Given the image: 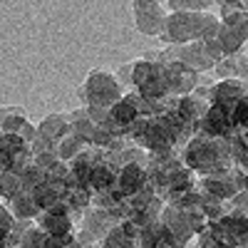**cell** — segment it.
<instances>
[{"instance_id": "obj_1", "label": "cell", "mask_w": 248, "mask_h": 248, "mask_svg": "<svg viewBox=\"0 0 248 248\" xmlns=\"http://www.w3.org/2000/svg\"><path fill=\"white\" fill-rule=\"evenodd\" d=\"M181 161L199 176L231 171L233 169L231 139H211V137H203V134H194L186 141Z\"/></svg>"}, {"instance_id": "obj_2", "label": "cell", "mask_w": 248, "mask_h": 248, "mask_svg": "<svg viewBox=\"0 0 248 248\" xmlns=\"http://www.w3.org/2000/svg\"><path fill=\"white\" fill-rule=\"evenodd\" d=\"M77 97L85 107H102V109H112L117 102L124 97V90L117 82L112 72L105 70H92L85 82L77 87Z\"/></svg>"}, {"instance_id": "obj_3", "label": "cell", "mask_w": 248, "mask_h": 248, "mask_svg": "<svg viewBox=\"0 0 248 248\" xmlns=\"http://www.w3.org/2000/svg\"><path fill=\"white\" fill-rule=\"evenodd\" d=\"M134 92L147 102H164L169 94L167 82H164V65L156 60L141 57L134 60V75H132Z\"/></svg>"}, {"instance_id": "obj_4", "label": "cell", "mask_w": 248, "mask_h": 248, "mask_svg": "<svg viewBox=\"0 0 248 248\" xmlns=\"http://www.w3.org/2000/svg\"><path fill=\"white\" fill-rule=\"evenodd\" d=\"M201 25H203V13H169L167 20H164V30L159 37L164 45L196 43L201 37Z\"/></svg>"}, {"instance_id": "obj_5", "label": "cell", "mask_w": 248, "mask_h": 248, "mask_svg": "<svg viewBox=\"0 0 248 248\" xmlns=\"http://www.w3.org/2000/svg\"><path fill=\"white\" fill-rule=\"evenodd\" d=\"M132 10H134V25L141 35H147V37L161 35L164 20L169 15L164 10V3H156V0H134Z\"/></svg>"}, {"instance_id": "obj_6", "label": "cell", "mask_w": 248, "mask_h": 248, "mask_svg": "<svg viewBox=\"0 0 248 248\" xmlns=\"http://www.w3.org/2000/svg\"><path fill=\"white\" fill-rule=\"evenodd\" d=\"M199 72L184 67L181 62H164V82H167L169 94L176 97H186L194 94V90L199 87Z\"/></svg>"}, {"instance_id": "obj_7", "label": "cell", "mask_w": 248, "mask_h": 248, "mask_svg": "<svg viewBox=\"0 0 248 248\" xmlns=\"http://www.w3.org/2000/svg\"><path fill=\"white\" fill-rule=\"evenodd\" d=\"M243 97H248V85L238 79H218L216 85L209 87V105L223 112H231L233 105Z\"/></svg>"}, {"instance_id": "obj_8", "label": "cell", "mask_w": 248, "mask_h": 248, "mask_svg": "<svg viewBox=\"0 0 248 248\" xmlns=\"http://www.w3.org/2000/svg\"><path fill=\"white\" fill-rule=\"evenodd\" d=\"M109 117H112V122H117L119 127L127 132L134 122H139V119L144 117V99H141L137 92L124 94L117 105L109 109Z\"/></svg>"}, {"instance_id": "obj_9", "label": "cell", "mask_w": 248, "mask_h": 248, "mask_svg": "<svg viewBox=\"0 0 248 248\" xmlns=\"http://www.w3.org/2000/svg\"><path fill=\"white\" fill-rule=\"evenodd\" d=\"M196 129H199V134L211 137V139H231V134H233L229 112H223V109H218L214 105H209V109H206V114L199 122Z\"/></svg>"}, {"instance_id": "obj_10", "label": "cell", "mask_w": 248, "mask_h": 248, "mask_svg": "<svg viewBox=\"0 0 248 248\" xmlns=\"http://www.w3.org/2000/svg\"><path fill=\"white\" fill-rule=\"evenodd\" d=\"M35 221H37V226L47 236H67V233H75V218L70 216L67 206H57V209H52V211H40V216Z\"/></svg>"}, {"instance_id": "obj_11", "label": "cell", "mask_w": 248, "mask_h": 248, "mask_svg": "<svg viewBox=\"0 0 248 248\" xmlns=\"http://www.w3.org/2000/svg\"><path fill=\"white\" fill-rule=\"evenodd\" d=\"M147 184H149L147 181V164L129 161V164H124V167H119V171H117V189L124 194V199L137 194Z\"/></svg>"}, {"instance_id": "obj_12", "label": "cell", "mask_w": 248, "mask_h": 248, "mask_svg": "<svg viewBox=\"0 0 248 248\" xmlns=\"http://www.w3.org/2000/svg\"><path fill=\"white\" fill-rule=\"evenodd\" d=\"M199 186H201L199 191L209 194V196H214V199H218V201H223V203H226V201H231V199L238 194L236 184H233V179H231V171L211 174V176H201V179H199Z\"/></svg>"}, {"instance_id": "obj_13", "label": "cell", "mask_w": 248, "mask_h": 248, "mask_svg": "<svg viewBox=\"0 0 248 248\" xmlns=\"http://www.w3.org/2000/svg\"><path fill=\"white\" fill-rule=\"evenodd\" d=\"M137 233L139 229L132 223V221H119L117 226H112L109 233L99 241V248H134V241H137Z\"/></svg>"}, {"instance_id": "obj_14", "label": "cell", "mask_w": 248, "mask_h": 248, "mask_svg": "<svg viewBox=\"0 0 248 248\" xmlns=\"http://www.w3.org/2000/svg\"><path fill=\"white\" fill-rule=\"evenodd\" d=\"M67 122H70V134H75L85 147H92V139H94V129H97V124L90 119L87 109L85 107H79L75 112L67 114Z\"/></svg>"}, {"instance_id": "obj_15", "label": "cell", "mask_w": 248, "mask_h": 248, "mask_svg": "<svg viewBox=\"0 0 248 248\" xmlns=\"http://www.w3.org/2000/svg\"><path fill=\"white\" fill-rule=\"evenodd\" d=\"M214 72L218 75V79H238V82H248V55L223 57L221 62H216Z\"/></svg>"}, {"instance_id": "obj_16", "label": "cell", "mask_w": 248, "mask_h": 248, "mask_svg": "<svg viewBox=\"0 0 248 248\" xmlns=\"http://www.w3.org/2000/svg\"><path fill=\"white\" fill-rule=\"evenodd\" d=\"M117 167L109 164L105 156L97 161V167L92 169V176H90V191L97 194V191H109L117 186Z\"/></svg>"}, {"instance_id": "obj_17", "label": "cell", "mask_w": 248, "mask_h": 248, "mask_svg": "<svg viewBox=\"0 0 248 248\" xmlns=\"http://www.w3.org/2000/svg\"><path fill=\"white\" fill-rule=\"evenodd\" d=\"M37 132L40 134H45L50 141H60V139H65L70 134V122H67V114H45L43 119H40L37 124Z\"/></svg>"}, {"instance_id": "obj_18", "label": "cell", "mask_w": 248, "mask_h": 248, "mask_svg": "<svg viewBox=\"0 0 248 248\" xmlns=\"http://www.w3.org/2000/svg\"><path fill=\"white\" fill-rule=\"evenodd\" d=\"M8 209L13 211V216L17 221H35L40 216V206L35 203L30 191H23V194H17L13 201H8Z\"/></svg>"}, {"instance_id": "obj_19", "label": "cell", "mask_w": 248, "mask_h": 248, "mask_svg": "<svg viewBox=\"0 0 248 248\" xmlns=\"http://www.w3.org/2000/svg\"><path fill=\"white\" fill-rule=\"evenodd\" d=\"M25 122H28L25 107H20V105L0 107V134H17V129Z\"/></svg>"}, {"instance_id": "obj_20", "label": "cell", "mask_w": 248, "mask_h": 248, "mask_svg": "<svg viewBox=\"0 0 248 248\" xmlns=\"http://www.w3.org/2000/svg\"><path fill=\"white\" fill-rule=\"evenodd\" d=\"M23 149H28V144L17 134H0V169H8L15 154H20Z\"/></svg>"}, {"instance_id": "obj_21", "label": "cell", "mask_w": 248, "mask_h": 248, "mask_svg": "<svg viewBox=\"0 0 248 248\" xmlns=\"http://www.w3.org/2000/svg\"><path fill=\"white\" fill-rule=\"evenodd\" d=\"M23 181L20 174L13 169H0V199L3 201H13L17 194H23Z\"/></svg>"}, {"instance_id": "obj_22", "label": "cell", "mask_w": 248, "mask_h": 248, "mask_svg": "<svg viewBox=\"0 0 248 248\" xmlns=\"http://www.w3.org/2000/svg\"><path fill=\"white\" fill-rule=\"evenodd\" d=\"M216 43H218V47H221L223 57H233V55H241V47L246 45L243 40H241V37H238L233 30H229L226 25H221V28H218Z\"/></svg>"}, {"instance_id": "obj_23", "label": "cell", "mask_w": 248, "mask_h": 248, "mask_svg": "<svg viewBox=\"0 0 248 248\" xmlns=\"http://www.w3.org/2000/svg\"><path fill=\"white\" fill-rule=\"evenodd\" d=\"M55 152H57L60 161L70 164L72 159H77L82 152H85V144H82V141H79L75 134H67L65 139H60V141L55 144Z\"/></svg>"}, {"instance_id": "obj_24", "label": "cell", "mask_w": 248, "mask_h": 248, "mask_svg": "<svg viewBox=\"0 0 248 248\" xmlns=\"http://www.w3.org/2000/svg\"><path fill=\"white\" fill-rule=\"evenodd\" d=\"M17 174H20V181H23V189L25 191H32V189H37L40 184L47 181V174L40 169V167H35V164H30V167H25V169H20Z\"/></svg>"}, {"instance_id": "obj_25", "label": "cell", "mask_w": 248, "mask_h": 248, "mask_svg": "<svg viewBox=\"0 0 248 248\" xmlns=\"http://www.w3.org/2000/svg\"><path fill=\"white\" fill-rule=\"evenodd\" d=\"M229 117H231V127H233V132H248V97H243V99H238L236 105H233V109L229 112Z\"/></svg>"}, {"instance_id": "obj_26", "label": "cell", "mask_w": 248, "mask_h": 248, "mask_svg": "<svg viewBox=\"0 0 248 248\" xmlns=\"http://www.w3.org/2000/svg\"><path fill=\"white\" fill-rule=\"evenodd\" d=\"M211 5V0H169L167 3L171 13H206Z\"/></svg>"}, {"instance_id": "obj_27", "label": "cell", "mask_w": 248, "mask_h": 248, "mask_svg": "<svg viewBox=\"0 0 248 248\" xmlns=\"http://www.w3.org/2000/svg\"><path fill=\"white\" fill-rule=\"evenodd\" d=\"M32 164L47 174L52 167H57V164H60V156H57L55 149H52V152H43V154H32Z\"/></svg>"}, {"instance_id": "obj_28", "label": "cell", "mask_w": 248, "mask_h": 248, "mask_svg": "<svg viewBox=\"0 0 248 248\" xmlns=\"http://www.w3.org/2000/svg\"><path fill=\"white\" fill-rule=\"evenodd\" d=\"M55 149V141H50L45 134H40L37 132V137L30 141V152L32 154H43V152H52Z\"/></svg>"}, {"instance_id": "obj_29", "label": "cell", "mask_w": 248, "mask_h": 248, "mask_svg": "<svg viewBox=\"0 0 248 248\" xmlns=\"http://www.w3.org/2000/svg\"><path fill=\"white\" fill-rule=\"evenodd\" d=\"M132 75H134V60L132 62H127V65H122L119 70H117V82L122 85V90L124 87H132Z\"/></svg>"}, {"instance_id": "obj_30", "label": "cell", "mask_w": 248, "mask_h": 248, "mask_svg": "<svg viewBox=\"0 0 248 248\" xmlns=\"http://www.w3.org/2000/svg\"><path fill=\"white\" fill-rule=\"evenodd\" d=\"M70 243H75V233H67V236H47L45 233V248H67Z\"/></svg>"}, {"instance_id": "obj_31", "label": "cell", "mask_w": 248, "mask_h": 248, "mask_svg": "<svg viewBox=\"0 0 248 248\" xmlns=\"http://www.w3.org/2000/svg\"><path fill=\"white\" fill-rule=\"evenodd\" d=\"M229 203H231V209H233V211H238V214H246V216H248V191H238Z\"/></svg>"}, {"instance_id": "obj_32", "label": "cell", "mask_w": 248, "mask_h": 248, "mask_svg": "<svg viewBox=\"0 0 248 248\" xmlns=\"http://www.w3.org/2000/svg\"><path fill=\"white\" fill-rule=\"evenodd\" d=\"M17 137H20V139H23V141L28 144V147H30V141H32V139L37 137V127H35V124H32L30 119H28V122L23 124V127L17 129Z\"/></svg>"}, {"instance_id": "obj_33", "label": "cell", "mask_w": 248, "mask_h": 248, "mask_svg": "<svg viewBox=\"0 0 248 248\" xmlns=\"http://www.w3.org/2000/svg\"><path fill=\"white\" fill-rule=\"evenodd\" d=\"M196 248H226V246H221L209 231H203V233H199V243H196Z\"/></svg>"}, {"instance_id": "obj_34", "label": "cell", "mask_w": 248, "mask_h": 248, "mask_svg": "<svg viewBox=\"0 0 248 248\" xmlns=\"http://www.w3.org/2000/svg\"><path fill=\"white\" fill-rule=\"evenodd\" d=\"M0 248H15L10 241H0Z\"/></svg>"}, {"instance_id": "obj_35", "label": "cell", "mask_w": 248, "mask_h": 248, "mask_svg": "<svg viewBox=\"0 0 248 248\" xmlns=\"http://www.w3.org/2000/svg\"><path fill=\"white\" fill-rule=\"evenodd\" d=\"M67 248H82V246H79V241H77V238H75V243H70V246H67Z\"/></svg>"}]
</instances>
